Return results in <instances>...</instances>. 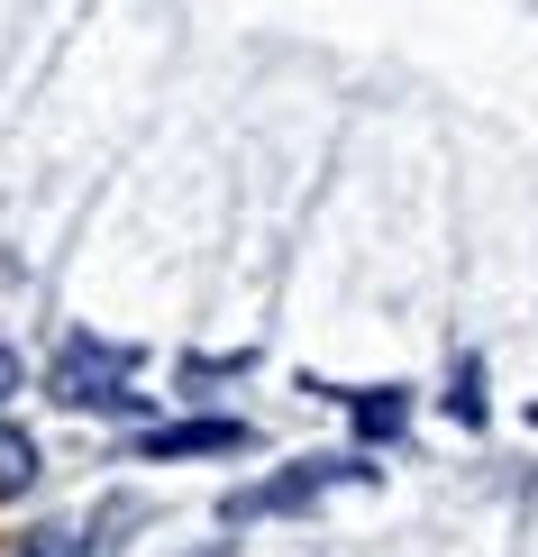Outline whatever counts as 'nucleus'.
<instances>
[{"label":"nucleus","mask_w":538,"mask_h":557,"mask_svg":"<svg viewBox=\"0 0 538 557\" xmlns=\"http://www.w3.org/2000/svg\"><path fill=\"white\" fill-rule=\"evenodd\" d=\"M448 411H456V421H484V366H475V357L456 366V393H448Z\"/></svg>","instance_id":"0eeeda50"},{"label":"nucleus","mask_w":538,"mask_h":557,"mask_svg":"<svg viewBox=\"0 0 538 557\" xmlns=\"http://www.w3.org/2000/svg\"><path fill=\"white\" fill-rule=\"evenodd\" d=\"M529 421H538V403H529Z\"/></svg>","instance_id":"9d476101"},{"label":"nucleus","mask_w":538,"mask_h":557,"mask_svg":"<svg viewBox=\"0 0 538 557\" xmlns=\"http://www.w3.org/2000/svg\"><path fill=\"white\" fill-rule=\"evenodd\" d=\"M18 557H91V540H83V530H28Z\"/></svg>","instance_id":"423d86ee"},{"label":"nucleus","mask_w":538,"mask_h":557,"mask_svg":"<svg viewBox=\"0 0 538 557\" xmlns=\"http://www.w3.org/2000/svg\"><path fill=\"white\" fill-rule=\"evenodd\" d=\"M183 557H228V548H183Z\"/></svg>","instance_id":"1a4fd4ad"},{"label":"nucleus","mask_w":538,"mask_h":557,"mask_svg":"<svg viewBox=\"0 0 538 557\" xmlns=\"http://www.w3.org/2000/svg\"><path fill=\"white\" fill-rule=\"evenodd\" d=\"M347 484H374V467H356V457H311V467H284V475H265V484H238V494H228V521L311 512L320 494H347Z\"/></svg>","instance_id":"f03ea898"},{"label":"nucleus","mask_w":538,"mask_h":557,"mask_svg":"<svg viewBox=\"0 0 538 557\" xmlns=\"http://www.w3.org/2000/svg\"><path fill=\"white\" fill-rule=\"evenodd\" d=\"M10 393H18V357H10V347H0V403H10Z\"/></svg>","instance_id":"6e6552de"},{"label":"nucleus","mask_w":538,"mask_h":557,"mask_svg":"<svg viewBox=\"0 0 538 557\" xmlns=\"http://www.w3.org/2000/svg\"><path fill=\"white\" fill-rule=\"evenodd\" d=\"M37 484V438L28 430H0V503H18Z\"/></svg>","instance_id":"39448f33"},{"label":"nucleus","mask_w":538,"mask_h":557,"mask_svg":"<svg viewBox=\"0 0 538 557\" xmlns=\"http://www.w3.org/2000/svg\"><path fill=\"white\" fill-rule=\"evenodd\" d=\"M238 448H247V421H174L137 438V457H238Z\"/></svg>","instance_id":"7ed1b4c3"},{"label":"nucleus","mask_w":538,"mask_h":557,"mask_svg":"<svg viewBox=\"0 0 538 557\" xmlns=\"http://www.w3.org/2000/svg\"><path fill=\"white\" fill-rule=\"evenodd\" d=\"M46 384H55V403H74V411H137L147 403V393H137V347H110L91 330H74L55 347Z\"/></svg>","instance_id":"f257e3e1"},{"label":"nucleus","mask_w":538,"mask_h":557,"mask_svg":"<svg viewBox=\"0 0 538 557\" xmlns=\"http://www.w3.org/2000/svg\"><path fill=\"white\" fill-rule=\"evenodd\" d=\"M347 421H356V438H402L411 430V393H365V403H347Z\"/></svg>","instance_id":"20e7f679"}]
</instances>
